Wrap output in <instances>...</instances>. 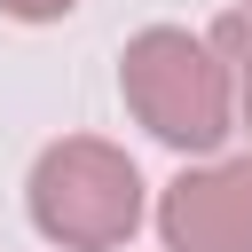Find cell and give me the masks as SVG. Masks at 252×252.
<instances>
[{"mask_svg":"<svg viewBox=\"0 0 252 252\" xmlns=\"http://www.w3.org/2000/svg\"><path fill=\"white\" fill-rule=\"evenodd\" d=\"M244 16H252V0H244Z\"/></svg>","mask_w":252,"mask_h":252,"instance_id":"8992f818","label":"cell"},{"mask_svg":"<svg viewBox=\"0 0 252 252\" xmlns=\"http://www.w3.org/2000/svg\"><path fill=\"white\" fill-rule=\"evenodd\" d=\"M165 252H252V158L181 165L158 197Z\"/></svg>","mask_w":252,"mask_h":252,"instance_id":"3957f363","label":"cell"},{"mask_svg":"<svg viewBox=\"0 0 252 252\" xmlns=\"http://www.w3.org/2000/svg\"><path fill=\"white\" fill-rule=\"evenodd\" d=\"M24 205H32V228L63 252H118L142 228V173L118 142L63 134L32 158Z\"/></svg>","mask_w":252,"mask_h":252,"instance_id":"7a4b0ae2","label":"cell"},{"mask_svg":"<svg viewBox=\"0 0 252 252\" xmlns=\"http://www.w3.org/2000/svg\"><path fill=\"white\" fill-rule=\"evenodd\" d=\"M213 47L228 55V71H236V118L252 126V16H244V8L220 16V24H213Z\"/></svg>","mask_w":252,"mask_h":252,"instance_id":"277c9868","label":"cell"},{"mask_svg":"<svg viewBox=\"0 0 252 252\" xmlns=\"http://www.w3.org/2000/svg\"><path fill=\"white\" fill-rule=\"evenodd\" d=\"M118 94L165 150H220L236 126V71L213 47V32H181V24L134 32L118 55Z\"/></svg>","mask_w":252,"mask_h":252,"instance_id":"6da1fadb","label":"cell"},{"mask_svg":"<svg viewBox=\"0 0 252 252\" xmlns=\"http://www.w3.org/2000/svg\"><path fill=\"white\" fill-rule=\"evenodd\" d=\"M79 0H0V16H16V24H63Z\"/></svg>","mask_w":252,"mask_h":252,"instance_id":"5b68a950","label":"cell"}]
</instances>
